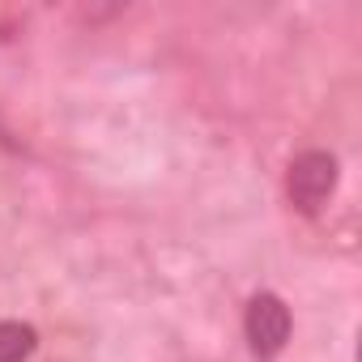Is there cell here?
Here are the masks:
<instances>
[{"mask_svg":"<svg viewBox=\"0 0 362 362\" xmlns=\"http://www.w3.org/2000/svg\"><path fill=\"white\" fill-rule=\"evenodd\" d=\"M337 192V158L324 149H307L290 166V201L303 214H315L328 197Z\"/></svg>","mask_w":362,"mask_h":362,"instance_id":"1","label":"cell"},{"mask_svg":"<svg viewBox=\"0 0 362 362\" xmlns=\"http://www.w3.org/2000/svg\"><path fill=\"white\" fill-rule=\"evenodd\" d=\"M243 328H247V341L260 358H273L286 349L290 341V311L277 294H256L247 303V315H243Z\"/></svg>","mask_w":362,"mask_h":362,"instance_id":"2","label":"cell"},{"mask_svg":"<svg viewBox=\"0 0 362 362\" xmlns=\"http://www.w3.org/2000/svg\"><path fill=\"white\" fill-rule=\"evenodd\" d=\"M39 337L30 324H18V320H0V362H26L35 354Z\"/></svg>","mask_w":362,"mask_h":362,"instance_id":"3","label":"cell"}]
</instances>
